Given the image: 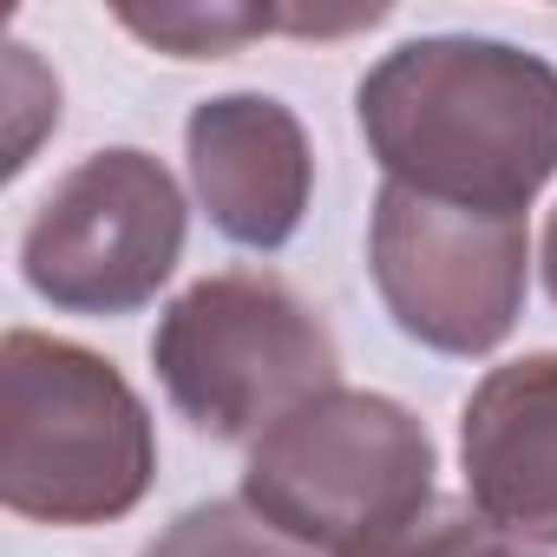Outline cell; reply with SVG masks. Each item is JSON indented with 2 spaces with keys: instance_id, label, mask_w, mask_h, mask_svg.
<instances>
[{
  "instance_id": "1",
  "label": "cell",
  "mask_w": 557,
  "mask_h": 557,
  "mask_svg": "<svg viewBox=\"0 0 557 557\" xmlns=\"http://www.w3.org/2000/svg\"><path fill=\"white\" fill-rule=\"evenodd\" d=\"M355 112L387 184L459 210L524 216L557 177V66L511 40H407L368 66Z\"/></svg>"
},
{
  "instance_id": "2",
  "label": "cell",
  "mask_w": 557,
  "mask_h": 557,
  "mask_svg": "<svg viewBox=\"0 0 557 557\" xmlns=\"http://www.w3.org/2000/svg\"><path fill=\"white\" fill-rule=\"evenodd\" d=\"M158 479V433L132 381L40 329L0 348V498L34 524H112L145 505Z\"/></svg>"
},
{
  "instance_id": "3",
  "label": "cell",
  "mask_w": 557,
  "mask_h": 557,
  "mask_svg": "<svg viewBox=\"0 0 557 557\" xmlns=\"http://www.w3.org/2000/svg\"><path fill=\"white\" fill-rule=\"evenodd\" d=\"M151 368L171 407L223 446H256L275 420L342 387V348L329 322L283 275L262 269H223L190 283L158 315Z\"/></svg>"
},
{
  "instance_id": "4",
  "label": "cell",
  "mask_w": 557,
  "mask_h": 557,
  "mask_svg": "<svg viewBox=\"0 0 557 557\" xmlns=\"http://www.w3.org/2000/svg\"><path fill=\"white\" fill-rule=\"evenodd\" d=\"M433 433L387 394L329 387L275 420L243 466V505L329 557H348L433 505Z\"/></svg>"
},
{
  "instance_id": "5",
  "label": "cell",
  "mask_w": 557,
  "mask_h": 557,
  "mask_svg": "<svg viewBox=\"0 0 557 557\" xmlns=\"http://www.w3.org/2000/svg\"><path fill=\"white\" fill-rule=\"evenodd\" d=\"M184 190L132 145L79 158L27 216L21 275L66 315H132L145 309L184 256Z\"/></svg>"
},
{
  "instance_id": "6",
  "label": "cell",
  "mask_w": 557,
  "mask_h": 557,
  "mask_svg": "<svg viewBox=\"0 0 557 557\" xmlns=\"http://www.w3.org/2000/svg\"><path fill=\"white\" fill-rule=\"evenodd\" d=\"M368 275L407 342L472 361L492 355L524 315L531 236L524 216H485L381 184L368 223Z\"/></svg>"
},
{
  "instance_id": "7",
  "label": "cell",
  "mask_w": 557,
  "mask_h": 557,
  "mask_svg": "<svg viewBox=\"0 0 557 557\" xmlns=\"http://www.w3.org/2000/svg\"><path fill=\"white\" fill-rule=\"evenodd\" d=\"M190 190L236 249H283L315 197V151L302 119L269 92L203 99L184 125Z\"/></svg>"
},
{
  "instance_id": "8",
  "label": "cell",
  "mask_w": 557,
  "mask_h": 557,
  "mask_svg": "<svg viewBox=\"0 0 557 557\" xmlns=\"http://www.w3.org/2000/svg\"><path fill=\"white\" fill-rule=\"evenodd\" d=\"M472 511L511 544L557 550V355L492 368L459 413Z\"/></svg>"
},
{
  "instance_id": "9",
  "label": "cell",
  "mask_w": 557,
  "mask_h": 557,
  "mask_svg": "<svg viewBox=\"0 0 557 557\" xmlns=\"http://www.w3.org/2000/svg\"><path fill=\"white\" fill-rule=\"evenodd\" d=\"M387 21V8L361 14H296V8H249V0H171V8H119V27L177 60H223L262 34H355Z\"/></svg>"
},
{
  "instance_id": "10",
  "label": "cell",
  "mask_w": 557,
  "mask_h": 557,
  "mask_svg": "<svg viewBox=\"0 0 557 557\" xmlns=\"http://www.w3.org/2000/svg\"><path fill=\"white\" fill-rule=\"evenodd\" d=\"M145 557H329V550H315V544H302L289 531H275L243 498H210V505L177 511L145 544Z\"/></svg>"
},
{
  "instance_id": "11",
  "label": "cell",
  "mask_w": 557,
  "mask_h": 557,
  "mask_svg": "<svg viewBox=\"0 0 557 557\" xmlns=\"http://www.w3.org/2000/svg\"><path fill=\"white\" fill-rule=\"evenodd\" d=\"M348 557H537L531 544H511L505 531H492L472 505H453V498H433L420 518L394 524L387 537L348 550Z\"/></svg>"
},
{
  "instance_id": "12",
  "label": "cell",
  "mask_w": 557,
  "mask_h": 557,
  "mask_svg": "<svg viewBox=\"0 0 557 557\" xmlns=\"http://www.w3.org/2000/svg\"><path fill=\"white\" fill-rule=\"evenodd\" d=\"M544 289H550V302H557V210H550V223H544Z\"/></svg>"
}]
</instances>
